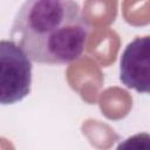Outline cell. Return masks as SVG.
Returning <instances> with one entry per match:
<instances>
[{
	"instance_id": "1",
	"label": "cell",
	"mask_w": 150,
	"mask_h": 150,
	"mask_svg": "<svg viewBox=\"0 0 150 150\" xmlns=\"http://www.w3.org/2000/svg\"><path fill=\"white\" fill-rule=\"evenodd\" d=\"M90 26L75 0H25L11 38L33 62L68 64L84 52Z\"/></svg>"
},
{
	"instance_id": "2",
	"label": "cell",
	"mask_w": 150,
	"mask_h": 150,
	"mask_svg": "<svg viewBox=\"0 0 150 150\" xmlns=\"http://www.w3.org/2000/svg\"><path fill=\"white\" fill-rule=\"evenodd\" d=\"M32 88V60L13 40L0 42V103L22 101Z\"/></svg>"
},
{
	"instance_id": "3",
	"label": "cell",
	"mask_w": 150,
	"mask_h": 150,
	"mask_svg": "<svg viewBox=\"0 0 150 150\" xmlns=\"http://www.w3.org/2000/svg\"><path fill=\"white\" fill-rule=\"evenodd\" d=\"M120 80L129 89L150 94V35L137 36L121 54Z\"/></svg>"
}]
</instances>
